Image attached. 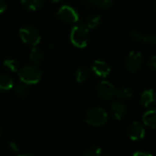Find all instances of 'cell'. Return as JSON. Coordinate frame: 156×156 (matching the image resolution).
Listing matches in <instances>:
<instances>
[{
  "instance_id": "obj_25",
  "label": "cell",
  "mask_w": 156,
  "mask_h": 156,
  "mask_svg": "<svg viewBox=\"0 0 156 156\" xmlns=\"http://www.w3.org/2000/svg\"><path fill=\"white\" fill-rule=\"evenodd\" d=\"M148 65H149L150 68L156 71V55H153V56L150 57V59L148 61Z\"/></svg>"
},
{
  "instance_id": "obj_1",
  "label": "cell",
  "mask_w": 156,
  "mask_h": 156,
  "mask_svg": "<svg viewBox=\"0 0 156 156\" xmlns=\"http://www.w3.org/2000/svg\"><path fill=\"white\" fill-rule=\"evenodd\" d=\"M41 71L39 67L35 65H26L22 68H20L18 75L20 80L29 86L39 84L41 79Z\"/></svg>"
},
{
  "instance_id": "obj_5",
  "label": "cell",
  "mask_w": 156,
  "mask_h": 156,
  "mask_svg": "<svg viewBox=\"0 0 156 156\" xmlns=\"http://www.w3.org/2000/svg\"><path fill=\"white\" fill-rule=\"evenodd\" d=\"M56 16L61 21L68 24H73L79 21V14H78V12L73 7L68 5L62 6L58 9Z\"/></svg>"
},
{
  "instance_id": "obj_3",
  "label": "cell",
  "mask_w": 156,
  "mask_h": 156,
  "mask_svg": "<svg viewBox=\"0 0 156 156\" xmlns=\"http://www.w3.org/2000/svg\"><path fill=\"white\" fill-rule=\"evenodd\" d=\"M108 120L107 111L99 107H94L87 110L86 115V122L94 127L104 125Z\"/></svg>"
},
{
  "instance_id": "obj_30",
  "label": "cell",
  "mask_w": 156,
  "mask_h": 156,
  "mask_svg": "<svg viewBox=\"0 0 156 156\" xmlns=\"http://www.w3.org/2000/svg\"><path fill=\"white\" fill-rule=\"evenodd\" d=\"M50 2H52V3H58V2H60L61 0H49Z\"/></svg>"
},
{
  "instance_id": "obj_20",
  "label": "cell",
  "mask_w": 156,
  "mask_h": 156,
  "mask_svg": "<svg viewBox=\"0 0 156 156\" xmlns=\"http://www.w3.org/2000/svg\"><path fill=\"white\" fill-rule=\"evenodd\" d=\"M102 149L97 145H89L84 151L85 156H100Z\"/></svg>"
},
{
  "instance_id": "obj_11",
  "label": "cell",
  "mask_w": 156,
  "mask_h": 156,
  "mask_svg": "<svg viewBox=\"0 0 156 156\" xmlns=\"http://www.w3.org/2000/svg\"><path fill=\"white\" fill-rule=\"evenodd\" d=\"M142 122L149 128L156 129V110H148L142 116Z\"/></svg>"
},
{
  "instance_id": "obj_18",
  "label": "cell",
  "mask_w": 156,
  "mask_h": 156,
  "mask_svg": "<svg viewBox=\"0 0 156 156\" xmlns=\"http://www.w3.org/2000/svg\"><path fill=\"white\" fill-rule=\"evenodd\" d=\"M115 95L119 99H128V98H130L132 97L133 93H132L130 88L122 87H119L116 90Z\"/></svg>"
},
{
  "instance_id": "obj_28",
  "label": "cell",
  "mask_w": 156,
  "mask_h": 156,
  "mask_svg": "<svg viewBox=\"0 0 156 156\" xmlns=\"http://www.w3.org/2000/svg\"><path fill=\"white\" fill-rule=\"evenodd\" d=\"M133 156H152V155L146 151H136L134 152Z\"/></svg>"
},
{
  "instance_id": "obj_17",
  "label": "cell",
  "mask_w": 156,
  "mask_h": 156,
  "mask_svg": "<svg viewBox=\"0 0 156 156\" xmlns=\"http://www.w3.org/2000/svg\"><path fill=\"white\" fill-rule=\"evenodd\" d=\"M3 65L7 69L11 71L12 73H18L19 70H20V63L15 59H11V58L5 59L4 62H3Z\"/></svg>"
},
{
  "instance_id": "obj_23",
  "label": "cell",
  "mask_w": 156,
  "mask_h": 156,
  "mask_svg": "<svg viewBox=\"0 0 156 156\" xmlns=\"http://www.w3.org/2000/svg\"><path fill=\"white\" fill-rule=\"evenodd\" d=\"M141 41L145 43L154 45L156 44V33H151V34H146L141 37Z\"/></svg>"
},
{
  "instance_id": "obj_26",
  "label": "cell",
  "mask_w": 156,
  "mask_h": 156,
  "mask_svg": "<svg viewBox=\"0 0 156 156\" xmlns=\"http://www.w3.org/2000/svg\"><path fill=\"white\" fill-rule=\"evenodd\" d=\"M9 148H10V150H12L14 152H18V151H19V145H18V143L15 142V141H12V142L9 143Z\"/></svg>"
},
{
  "instance_id": "obj_7",
  "label": "cell",
  "mask_w": 156,
  "mask_h": 156,
  "mask_svg": "<svg viewBox=\"0 0 156 156\" xmlns=\"http://www.w3.org/2000/svg\"><path fill=\"white\" fill-rule=\"evenodd\" d=\"M97 91H98V95L100 98L108 100V99H111L115 96L116 89L110 82L103 80L98 84Z\"/></svg>"
},
{
  "instance_id": "obj_2",
  "label": "cell",
  "mask_w": 156,
  "mask_h": 156,
  "mask_svg": "<svg viewBox=\"0 0 156 156\" xmlns=\"http://www.w3.org/2000/svg\"><path fill=\"white\" fill-rule=\"evenodd\" d=\"M70 41L71 43L78 49L86 48L89 41V30L84 25L73 27L70 33Z\"/></svg>"
},
{
  "instance_id": "obj_14",
  "label": "cell",
  "mask_w": 156,
  "mask_h": 156,
  "mask_svg": "<svg viewBox=\"0 0 156 156\" xmlns=\"http://www.w3.org/2000/svg\"><path fill=\"white\" fill-rule=\"evenodd\" d=\"M14 87L12 78L6 74H0V91H9Z\"/></svg>"
},
{
  "instance_id": "obj_13",
  "label": "cell",
  "mask_w": 156,
  "mask_h": 156,
  "mask_svg": "<svg viewBox=\"0 0 156 156\" xmlns=\"http://www.w3.org/2000/svg\"><path fill=\"white\" fill-rule=\"evenodd\" d=\"M21 5L28 10L36 11L43 5V0H20Z\"/></svg>"
},
{
  "instance_id": "obj_9",
  "label": "cell",
  "mask_w": 156,
  "mask_h": 156,
  "mask_svg": "<svg viewBox=\"0 0 156 156\" xmlns=\"http://www.w3.org/2000/svg\"><path fill=\"white\" fill-rule=\"evenodd\" d=\"M128 134L131 140H139L144 138L145 129L139 122L133 121L128 129Z\"/></svg>"
},
{
  "instance_id": "obj_21",
  "label": "cell",
  "mask_w": 156,
  "mask_h": 156,
  "mask_svg": "<svg viewBox=\"0 0 156 156\" xmlns=\"http://www.w3.org/2000/svg\"><path fill=\"white\" fill-rule=\"evenodd\" d=\"M114 1L115 0H92L94 5L103 9H107L110 8L114 4Z\"/></svg>"
},
{
  "instance_id": "obj_10",
  "label": "cell",
  "mask_w": 156,
  "mask_h": 156,
  "mask_svg": "<svg viewBox=\"0 0 156 156\" xmlns=\"http://www.w3.org/2000/svg\"><path fill=\"white\" fill-rule=\"evenodd\" d=\"M140 104L146 108L151 106L156 101V92L152 89L145 90L140 95Z\"/></svg>"
},
{
  "instance_id": "obj_8",
  "label": "cell",
  "mask_w": 156,
  "mask_h": 156,
  "mask_svg": "<svg viewBox=\"0 0 156 156\" xmlns=\"http://www.w3.org/2000/svg\"><path fill=\"white\" fill-rule=\"evenodd\" d=\"M92 71L99 77H108L111 72L109 64L103 60H96L92 64Z\"/></svg>"
},
{
  "instance_id": "obj_31",
  "label": "cell",
  "mask_w": 156,
  "mask_h": 156,
  "mask_svg": "<svg viewBox=\"0 0 156 156\" xmlns=\"http://www.w3.org/2000/svg\"><path fill=\"white\" fill-rule=\"evenodd\" d=\"M153 9H154V10L156 12V0H154V1H153Z\"/></svg>"
},
{
  "instance_id": "obj_24",
  "label": "cell",
  "mask_w": 156,
  "mask_h": 156,
  "mask_svg": "<svg viewBox=\"0 0 156 156\" xmlns=\"http://www.w3.org/2000/svg\"><path fill=\"white\" fill-rule=\"evenodd\" d=\"M129 35L130 39H131L132 41H141V37H142V35H141L138 30H130V31H129Z\"/></svg>"
},
{
  "instance_id": "obj_12",
  "label": "cell",
  "mask_w": 156,
  "mask_h": 156,
  "mask_svg": "<svg viewBox=\"0 0 156 156\" xmlns=\"http://www.w3.org/2000/svg\"><path fill=\"white\" fill-rule=\"evenodd\" d=\"M110 110L113 117L117 120H121L125 114V107L120 102H113L110 106Z\"/></svg>"
},
{
  "instance_id": "obj_4",
  "label": "cell",
  "mask_w": 156,
  "mask_h": 156,
  "mask_svg": "<svg viewBox=\"0 0 156 156\" xmlns=\"http://www.w3.org/2000/svg\"><path fill=\"white\" fill-rule=\"evenodd\" d=\"M19 35L23 43L30 45L32 47L37 46L41 41L40 32L34 27L30 26L21 28L19 30Z\"/></svg>"
},
{
  "instance_id": "obj_29",
  "label": "cell",
  "mask_w": 156,
  "mask_h": 156,
  "mask_svg": "<svg viewBox=\"0 0 156 156\" xmlns=\"http://www.w3.org/2000/svg\"><path fill=\"white\" fill-rule=\"evenodd\" d=\"M19 156H34V155L30 154V153H24V154H20Z\"/></svg>"
},
{
  "instance_id": "obj_27",
  "label": "cell",
  "mask_w": 156,
  "mask_h": 156,
  "mask_svg": "<svg viewBox=\"0 0 156 156\" xmlns=\"http://www.w3.org/2000/svg\"><path fill=\"white\" fill-rule=\"evenodd\" d=\"M6 10H7V4L3 0H0V14L4 13Z\"/></svg>"
},
{
  "instance_id": "obj_15",
  "label": "cell",
  "mask_w": 156,
  "mask_h": 156,
  "mask_svg": "<svg viewBox=\"0 0 156 156\" xmlns=\"http://www.w3.org/2000/svg\"><path fill=\"white\" fill-rule=\"evenodd\" d=\"M30 58L31 62L34 64L38 65V64H41L43 62V60H44V53H43V51L41 49L33 47L32 50L30 51Z\"/></svg>"
},
{
  "instance_id": "obj_16",
  "label": "cell",
  "mask_w": 156,
  "mask_h": 156,
  "mask_svg": "<svg viewBox=\"0 0 156 156\" xmlns=\"http://www.w3.org/2000/svg\"><path fill=\"white\" fill-rule=\"evenodd\" d=\"M89 77V71L86 66H81L76 70L75 79L78 83H85Z\"/></svg>"
},
{
  "instance_id": "obj_22",
  "label": "cell",
  "mask_w": 156,
  "mask_h": 156,
  "mask_svg": "<svg viewBox=\"0 0 156 156\" xmlns=\"http://www.w3.org/2000/svg\"><path fill=\"white\" fill-rule=\"evenodd\" d=\"M15 93H16V95H17L19 98H27L28 95H29L28 89H27L26 87H22V86H18V87H15Z\"/></svg>"
},
{
  "instance_id": "obj_19",
  "label": "cell",
  "mask_w": 156,
  "mask_h": 156,
  "mask_svg": "<svg viewBox=\"0 0 156 156\" xmlns=\"http://www.w3.org/2000/svg\"><path fill=\"white\" fill-rule=\"evenodd\" d=\"M100 22H101V17L98 15H93L87 19L86 27L88 30H93V29H96L97 27H98Z\"/></svg>"
},
{
  "instance_id": "obj_6",
  "label": "cell",
  "mask_w": 156,
  "mask_h": 156,
  "mask_svg": "<svg viewBox=\"0 0 156 156\" xmlns=\"http://www.w3.org/2000/svg\"><path fill=\"white\" fill-rule=\"evenodd\" d=\"M143 62V58H142V54L140 51H130L125 60V66L126 69L130 72V73H136L138 72Z\"/></svg>"
}]
</instances>
